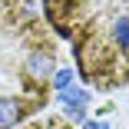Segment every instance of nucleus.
Returning <instances> with one entry per match:
<instances>
[{"mask_svg": "<svg viewBox=\"0 0 129 129\" xmlns=\"http://www.w3.org/2000/svg\"><path fill=\"white\" fill-rule=\"evenodd\" d=\"M56 40L37 0H0V129H17L50 103Z\"/></svg>", "mask_w": 129, "mask_h": 129, "instance_id": "obj_1", "label": "nucleus"}, {"mask_svg": "<svg viewBox=\"0 0 129 129\" xmlns=\"http://www.w3.org/2000/svg\"><path fill=\"white\" fill-rule=\"evenodd\" d=\"M43 13L70 40L89 86L116 89L129 83V0H43Z\"/></svg>", "mask_w": 129, "mask_h": 129, "instance_id": "obj_2", "label": "nucleus"}, {"mask_svg": "<svg viewBox=\"0 0 129 129\" xmlns=\"http://www.w3.org/2000/svg\"><path fill=\"white\" fill-rule=\"evenodd\" d=\"M27 129H73V126L63 122L60 116H50V119H40V122H33V126H27Z\"/></svg>", "mask_w": 129, "mask_h": 129, "instance_id": "obj_3", "label": "nucleus"}, {"mask_svg": "<svg viewBox=\"0 0 129 129\" xmlns=\"http://www.w3.org/2000/svg\"><path fill=\"white\" fill-rule=\"evenodd\" d=\"M86 129H109L106 122H86Z\"/></svg>", "mask_w": 129, "mask_h": 129, "instance_id": "obj_4", "label": "nucleus"}]
</instances>
